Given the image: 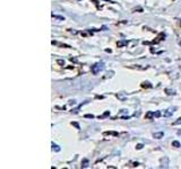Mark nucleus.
Here are the masks:
<instances>
[{
  "label": "nucleus",
  "instance_id": "1",
  "mask_svg": "<svg viewBox=\"0 0 181 169\" xmlns=\"http://www.w3.org/2000/svg\"><path fill=\"white\" fill-rule=\"evenodd\" d=\"M104 68V64L103 62H99V63H95L94 66H92L91 68V70H92V72L94 73V75H97L100 71H102Z\"/></svg>",
  "mask_w": 181,
  "mask_h": 169
},
{
  "label": "nucleus",
  "instance_id": "2",
  "mask_svg": "<svg viewBox=\"0 0 181 169\" xmlns=\"http://www.w3.org/2000/svg\"><path fill=\"white\" fill-rule=\"evenodd\" d=\"M153 136H154L155 139H162V138L164 136V133L163 132H156V133L153 134Z\"/></svg>",
  "mask_w": 181,
  "mask_h": 169
},
{
  "label": "nucleus",
  "instance_id": "3",
  "mask_svg": "<svg viewBox=\"0 0 181 169\" xmlns=\"http://www.w3.org/2000/svg\"><path fill=\"white\" fill-rule=\"evenodd\" d=\"M127 41H120V42L117 43V45H118V47H121V46H125V45H127Z\"/></svg>",
  "mask_w": 181,
  "mask_h": 169
},
{
  "label": "nucleus",
  "instance_id": "4",
  "mask_svg": "<svg viewBox=\"0 0 181 169\" xmlns=\"http://www.w3.org/2000/svg\"><path fill=\"white\" fill-rule=\"evenodd\" d=\"M52 150L53 151H57V152H59L60 151V148L57 145V144H54V143H52Z\"/></svg>",
  "mask_w": 181,
  "mask_h": 169
},
{
  "label": "nucleus",
  "instance_id": "5",
  "mask_svg": "<svg viewBox=\"0 0 181 169\" xmlns=\"http://www.w3.org/2000/svg\"><path fill=\"white\" fill-rule=\"evenodd\" d=\"M142 87H144V88H145V87H146V88H152V85L146 81V82H143V84H142Z\"/></svg>",
  "mask_w": 181,
  "mask_h": 169
},
{
  "label": "nucleus",
  "instance_id": "6",
  "mask_svg": "<svg viewBox=\"0 0 181 169\" xmlns=\"http://www.w3.org/2000/svg\"><path fill=\"white\" fill-rule=\"evenodd\" d=\"M180 145H181V144H180V142H179V141H173V142H172V147H174V148H179Z\"/></svg>",
  "mask_w": 181,
  "mask_h": 169
},
{
  "label": "nucleus",
  "instance_id": "7",
  "mask_svg": "<svg viewBox=\"0 0 181 169\" xmlns=\"http://www.w3.org/2000/svg\"><path fill=\"white\" fill-rule=\"evenodd\" d=\"M109 115H110V112H109V110H106V112L104 113V114H103V115H102V116H99V118H104V117H108Z\"/></svg>",
  "mask_w": 181,
  "mask_h": 169
},
{
  "label": "nucleus",
  "instance_id": "8",
  "mask_svg": "<svg viewBox=\"0 0 181 169\" xmlns=\"http://www.w3.org/2000/svg\"><path fill=\"white\" fill-rule=\"evenodd\" d=\"M153 116H154V113H153V112H148V113L146 114V116H145V117H146V118H151V117H153Z\"/></svg>",
  "mask_w": 181,
  "mask_h": 169
},
{
  "label": "nucleus",
  "instance_id": "9",
  "mask_svg": "<svg viewBox=\"0 0 181 169\" xmlns=\"http://www.w3.org/2000/svg\"><path fill=\"white\" fill-rule=\"evenodd\" d=\"M165 93L168 94V95H174V90H171V89H165Z\"/></svg>",
  "mask_w": 181,
  "mask_h": 169
},
{
  "label": "nucleus",
  "instance_id": "10",
  "mask_svg": "<svg viewBox=\"0 0 181 169\" xmlns=\"http://www.w3.org/2000/svg\"><path fill=\"white\" fill-rule=\"evenodd\" d=\"M178 124H181V117H179L175 122H173L172 125H178Z\"/></svg>",
  "mask_w": 181,
  "mask_h": 169
},
{
  "label": "nucleus",
  "instance_id": "11",
  "mask_svg": "<svg viewBox=\"0 0 181 169\" xmlns=\"http://www.w3.org/2000/svg\"><path fill=\"white\" fill-rule=\"evenodd\" d=\"M52 17L53 18H57V19H59V20H65V18L61 16H57V15H52Z\"/></svg>",
  "mask_w": 181,
  "mask_h": 169
},
{
  "label": "nucleus",
  "instance_id": "12",
  "mask_svg": "<svg viewBox=\"0 0 181 169\" xmlns=\"http://www.w3.org/2000/svg\"><path fill=\"white\" fill-rule=\"evenodd\" d=\"M143 147H144L143 144L139 143V144H137V145H136V149H137V150H140V149H143Z\"/></svg>",
  "mask_w": 181,
  "mask_h": 169
},
{
  "label": "nucleus",
  "instance_id": "13",
  "mask_svg": "<svg viewBox=\"0 0 181 169\" xmlns=\"http://www.w3.org/2000/svg\"><path fill=\"white\" fill-rule=\"evenodd\" d=\"M105 134H112L114 136H118V133L117 132H105Z\"/></svg>",
  "mask_w": 181,
  "mask_h": 169
},
{
  "label": "nucleus",
  "instance_id": "14",
  "mask_svg": "<svg viewBox=\"0 0 181 169\" xmlns=\"http://www.w3.org/2000/svg\"><path fill=\"white\" fill-rule=\"evenodd\" d=\"M85 117L86 118H94V115H93V114H86Z\"/></svg>",
  "mask_w": 181,
  "mask_h": 169
},
{
  "label": "nucleus",
  "instance_id": "15",
  "mask_svg": "<svg viewBox=\"0 0 181 169\" xmlns=\"http://www.w3.org/2000/svg\"><path fill=\"white\" fill-rule=\"evenodd\" d=\"M87 163H88V160L84 159V161H83V167H87Z\"/></svg>",
  "mask_w": 181,
  "mask_h": 169
},
{
  "label": "nucleus",
  "instance_id": "16",
  "mask_svg": "<svg viewBox=\"0 0 181 169\" xmlns=\"http://www.w3.org/2000/svg\"><path fill=\"white\" fill-rule=\"evenodd\" d=\"M57 62H58L60 66H65V61H63V60H58Z\"/></svg>",
  "mask_w": 181,
  "mask_h": 169
},
{
  "label": "nucleus",
  "instance_id": "17",
  "mask_svg": "<svg viewBox=\"0 0 181 169\" xmlns=\"http://www.w3.org/2000/svg\"><path fill=\"white\" fill-rule=\"evenodd\" d=\"M154 116H155V117H160V116H161V112H155V113H154Z\"/></svg>",
  "mask_w": 181,
  "mask_h": 169
},
{
  "label": "nucleus",
  "instance_id": "18",
  "mask_svg": "<svg viewBox=\"0 0 181 169\" xmlns=\"http://www.w3.org/2000/svg\"><path fill=\"white\" fill-rule=\"evenodd\" d=\"M164 115H165V116H171V115H172V112H165Z\"/></svg>",
  "mask_w": 181,
  "mask_h": 169
},
{
  "label": "nucleus",
  "instance_id": "19",
  "mask_svg": "<svg viewBox=\"0 0 181 169\" xmlns=\"http://www.w3.org/2000/svg\"><path fill=\"white\" fill-rule=\"evenodd\" d=\"M71 124H73V125H74V126L76 127V128H79V125H78V123H76V122H73V123H71Z\"/></svg>",
  "mask_w": 181,
  "mask_h": 169
},
{
  "label": "nucleus",
  "instance_id": "20",
  "mask_svg": "<svg viewBox=\"0 0 181 169\" xmlns=\"http://www.w3.org/2000/svg\"><path fill=\"white\" fill-rule=\"evenodd\" d=\"M75 104H76V101H70V105H75Z\"/></svg>",
  "mask_w": 181,
  "mask_h": 169
},
{
  "label": "nucleus",
  "instance_id": "21",
  "mask_svg": "<svg viewBox=\"0 0 181 169\" xmlns=\"http://www.w3.org/2000/svg\"><path fill=\"white\" fill-rule=\"evenodd\" d=\"M179 44H180V45H181V41H179Z\"/></svg>",
  "mask_w": 181,
  "mask_h": 169
},
{
  "label": "nucleus",
  "instance_id": "22",
  "mask_svg": "<svg viewBox=\"0 0 181 169\" xmlns=\"http://www.w3.org/2000/svg\"><path fill=\"white\" fill-rule=\"evenodd\" d=\"M180 23H181V20H180Z\"/></svg>",
  "mask_w": 181,
  "mask_h": 169
}]
</instances>
